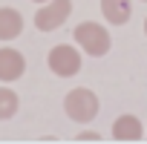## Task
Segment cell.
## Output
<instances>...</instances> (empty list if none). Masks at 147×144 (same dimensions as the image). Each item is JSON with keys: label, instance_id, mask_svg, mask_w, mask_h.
<instances>
[{"label": "cell", "instance_id": "obj_6", "mask_svg": "<svg viewBox=\"0 0 147 144\" xmlns=\"http://www.w3.org/2000/svg\"><path fill=\"white\" fill-rule=\"evenodd\" d=\"M113 138L115 141H138L144 138V124L138 115H118L113 121Z\"/></svg>", "mask_w": 147, "mask_h": 144}, {"label": "cell", "instance_id": "obj_3", "mask_svg": "<svg viewBox=\"0 0 147 144\" xmlns=\"http://www.w3.org/2000/svg\"><path fill=\"white\" fill-rule=\"evenodd\" d=\"M81 63H84V58H81L78 46H72V43H58V46H52L49 55H46V66L55 72L58 78L78 75V72H81Z\"/></svg>", "mask_w": 147, "mask_h": 144}, {"label": "cell", "instance_id": "obj_1", "mask_svg": "<svg viewBox=\"0 0 147 144\" xmlns=\"http://www.w3.org/2000/svg\"><path fill=\"white\" fill-rule=\"evenodd\" d=\"M72 38H75L78 49L87 52L90 58H101V55H107L110 46H113L110 32H107L98 20H84V23H78L75 32H72Z\"/></svg>", "mask_w": 147, "mask_h": 144}, {"label": "cell", "instance_id": "obj_11", "mask_svg": "<svg viewBox=\"0 0 147 144\" xmlns=\"http://www.w3.org/2000/svg\"><path fill=\"white\" fill-rule=\"evenodd\" d=\"M32 3H46V0H32Z\"/></svg>", "mask_w": 147, "mask_h": 144}, {"label": "cell", "instance_id": "obj_9", "mask_svg": "<svg viewBox=\"0 0 147 144\" xmlns=\"http://www.w3.org/2000/svg\"><path fill=\"white\" fill-rule=\"evenodd\" d=\"M18 107H20L18 92L9 89V87H0V121H9V118L18 112Z\"/></svg>", "mask_w": 147, "mask_h": 144}, {"label": "cell", "instance_id": "obj_8", "mask_svg": "<svg viewBox=\"0 0 147 144\" xmlns=\"http://www.w3.org/2000/svg\"><path fill=\"white\" fill-rule=\"evenodd\" d=\"M101 15L107 23L113 26H124L133 15V3L130 0H101Z\"/></svg>", "mask_w": 147, "mask_h": 144}, {"label": "cell", "instance_id": "obj_5", "mask_svg": "<svg viewBox=\"0 0 147 144\" xmlns=\"http://www.w3.org/2000/svg\"><path fill=\"white\" fill-rule=\"evenodd\" d=\"M23 72H26L23 52H18L12 46H0V84H12V81L23 78Z\"/></svg>", "mask_w": 147, "mask_h": 144}, {"label": "cell", "instance_id": "obj_10", "mask_svg": "<svg viewBox=\"0 0 147 144\" xmlns=\"http://www.w3.org/2000/svg\"><path fill=\"white\" fill-rule=\"evenodd\" d=\"M98 133H78V141H98Z\"/></svg>", "mask_w": 147, "mask_h": 144}, {"label": "cell", "instance_id": "obj_7", "mask_svg": "<svg viewBox=\"0 0 147 144\" xmlns=\"http://www.w3.org/2000/svg\"><path fill=\"white\" fill-rule=\"evenodd\" d=\"M20 32H23V15L12 6H3L0 9V40L9 43V40L20 38Z\"/></svg>", "mask_w": 147, "mask_h": 144}, {"label": "cell", "instance_id": "obj_2", "mask_svg": "<svg viewBox=\"0 0 147 144\" xmlns=\"http://www.w3.org/2000/svg\"><path fill=\"white\" fill-rule=\"evenodd\" d=\"M63 110H66V115L75 121V124H90V121L98 115L101 104H98V95H95L92 89H87V87H75V89L66 92V98H63Z\"/></svg>", "mask_w": 147, "mask_h": 144}, {"label": "cell", "instance_id": "obj_4", "mask_svg": "<svg viewBox=\"0 0 147 144\" xmlns=\"http://www.w3.org/2000/svg\"><path fill=\"white\" fill-rule=\"evenodd\" d=\"M69 15H72V0H46L35 12V29L55 32L69 20Z\"/></svg>", "mask_w": 147, "mask_h": 144}, {"label": "cell", "instance_id": "obj_12", "mask_svg": "<svg viewBox=\"0 0 147 144\" xmlns=\"http://www.w3.org/2000/svg\"><path fill=\"white\" fill-rule=\"evenodd\" d=\"M144 35H147V20H144Z\"/></svg>", "mask_w": 147, "mask_h": 144}, {"label": "cell", "instance_id": "obj_13", "mask_svg": "<svg viewBox=\"0 0 147 144\" xmlns=\"http://www.w3.org/2000/svg\"><path fill=\"white\" fill-rule=\"evenodd\" d=\"M141 3H147V0H141Z\"/></svg>", "mask_w": 147, "mask_h": 144}]
</instances>
